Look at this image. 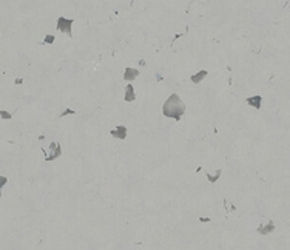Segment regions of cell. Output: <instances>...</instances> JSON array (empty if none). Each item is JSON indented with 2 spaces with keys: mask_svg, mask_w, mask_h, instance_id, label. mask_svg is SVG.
I'll list each match as a JSON object with an SVG mask.
<instances>
[{
  "mask_svg": "<svg viewBox=\"0 0 290 250\" xmlns=\"http://www.w3.org/2000/svg\"><path fill=\"white\" fill-rule=\"evenodd\" d=\"M162 113H164V116L170 117V119L179 120L182 117V114L185 113V105H184V102L181 100V97L178 96L176 93L170 94V97L164 102Z\"/></svg>",
  "mask_w": 290,
  "mask_h": 250,
  "instance_id": "cell-1",
  "label": "cell"
},
{
  "mask_svg": "<svg viewBox=\"0 0 290 250\" xmlns=\"http://www.w3.org/2000/svg\"><path fill=\"white\" fill-rule=\"evenodd\" d=\"M73 19H65V17H59L57 20V30L60 32H63V34H66L68 37H71V26H73Z\"/></svg>",
  "mask_w": 290,
  "mask_h": 250,
  "instance_id": "cell-2",
  "label": "cell"
},
{
  "mask_svg": "<svg viewBox=\"0 0 290 250\" xmlns=\"http://www.w3.org/2000/svg\"><path fill=\"white\" fill-rule=\"evenodd\" d=\"M60 154H62V148H60V144H57V142H54V144H51L50 145V153L46 154V158H45V161L46 162H50V161H53V159H57Z\"/></svg>",
  "mask_w": 290,
  "mask_h": 250,
  "instance_id": "cell-3",
  "label": "cell"
},
{
  "mask_svg": "<svg viewBox=\"0 0 290 250\" xmlns=\"http://www.w3.org/2000/svg\"><path fill=\"white\" fill-rule=\"evenodd\" d=\"M110 133H111V136L116 138V139H120V140L127 139V127H124V125L116 127V128H114V130H111Z\"/></svg>",
  "mask_w": 290,
  "mask_h": 250,
  "instance_id": "cell-4",
  "label": "cell"
},
{
  "mask_svg": "<svg viewBox=\"0 0 290 250\" xmlns=\"http://www.w3.org/2000/svg\"><path fill=\"white\" fill-rule=\"evenodd\" d=\"M139 76V70L136 68H125V73H124V80L125 82H131Z\"/></svg>",
  "mask_w": 290,
  "mask_h": 250,
  "instance_id": "cell-5",
  "label": "cell"
},
{
  "mask_svg": "<svg viewBox=\"0 0 290 250\" xmlns=\"http://www.w3.org/2000/svg\"><path fill=\"white\" fill-rule=\"evenodd\" d=\"M247 104L250 105V107H255V108H261V105H262V96H261V94H255V96L247 99Z\"/></svg>",
  "mask_w": 290,
  "mask_h": 250,
  "instance_id": "cell-6",
  "label": "cell"
},
{
  "mask_svg": "<svg viewBox=\"0 0 290 250\" xmlns=\"http://www.w3.org/2000/svg\"><path fill=\"white\" fill-rule=\"evenodd\" d=\"M207 74H208L207 70H201V71H198L196 74H193V76L190 77V80H191L193 84H199V82H202V80L207 77Z\"/></svg>",
  "mask_w": 290,
  "mask_h": 250,
  "instance_id": "cell-7",
  "label": "cell"
},
{
  "mask_svg": "<svg viewBox=\"0 0 290 250\" xmlns=\"http://www.w3.org/2000/svg\"><path fill=\"white\" fill-rule=\"evenodd\" d=\"M134 99H136V94H134V88H133V85H131V84H128V85H127V88H125V100H127V102H133Z\"/></svg>",
  "mask_w": 290,
  "mask_h": 250,
  "instance_id": "cell-8",
  "label": "cell"
},
{
  "mask_svg": "<svg viewBox=\"0 0 290 250\" xmlns=\"http://www.w3.org/2000/svg\"><path fill=\"white\" fill-rule=\"evenodd\" d=\"M272 230H275V224H273L272 221H267V224H266V226H259V228H258V232H259L261 235L270 233Z\"/></svg>",
  "mask_w": 290,
  "mask_h": 250,
  "instance_id": "cell-9",
  "label": "cell"
},
{
  "mask_svg": "<svg viewBox=\"0 0 290 250\" xmlns=\"http://www.w3.org/2000/svg\"><path fill=\"white\" fill-rule=\"evenodd\" d=\"M221 173H222L221 170H216V173H214V174H213V176H212V174H210V173H207V179H208V181H210V182H216V181L219 179V176H221Z\"/></svg>",
  "mask_w": 290,
  "mask_h": 250,
  "instance_id": "cell-10",
  "label": "cell"
},
{
  "mask_svg": "<svg viewBox=\"0 0 290 250\" xmlns=\"http://www.w3.org/2000/svg\"><path fill=\"white\" fill-rule=\"evenodd\" d=\"M0 117L5 119V120H8V119H11V117H12V114H11L9 111L3 110V108H0Z\"/></svg>",
  "mask_w": 290,
  "mask_h": 250,
  "instance_id": "cell-11",
  "label": "cell"
},
{
  "mask_svg": "<svg viewBox=\"0 0 290 250\" xmlns=\"http://www.w3.org/2000/svg\"><path fill=\"white\" fill-rule=\"evenodd\" d=\"M54 40H56V37L53 34H46L45 39H43V43L45 45H51V43H54Z\"/></svg>",
  "mask_w": 290,
  "mask_h": 250,
  "instance_id": "cell-12",
  "label": "cell"
},
{
  "mask_svg": "<svg viewBox=\"0 0 290 250\" xmlns=\"http://www.w3.org/2000/svg\"><path fill=\"white\" fill-rule=\"evenodd\" d=\"M68 114H76V111H74V110H70V108H66V110H65L62 114H60V117H63V116H68Z\"/></svg>",
  "mask_w": 290,
  "mask_h": 250,
  "instance_id": "cell-13",
  "label": "cell"
},
{
  "mask_svg": "<svg viewBox=\"0 0 290 250\" xmlns=\"http://www.w3.org/2000/svg\"><path fill=\"white\" fill-rule=\"evenodd\" d=\"M6 182H8V178H6V176H0V187H3Z\"/></svg>",
  "mask_w": 290,
  "mask_h": 250,
  "instance_id": "cell-14",
  "label": "cell"
},
{
  "mask_svg": "<svg viewBox=\"0 0 290 250\" xmlns=\"http://www.w3.org/2000/svg\"><path fill=\"white\" fill-rule=\"evenodd\" d=\"M22 84H23V79H20V77L16 79V85H22Z\"/></svg>",
  "mask_w": 290,
  "mask_h": 250,
  "instance_id": "cell-15",
  "label": "cell"
},
{
  "mask_svg": "<svg viewBox=\"0 0 290 250\" xmlns=\"http://www.w3.org/2000/svg\"><path fill=\"white\" fill-rule=\"evenodd\" d=\"M0 198H2V187H0Z\"/></svg>",
  "mask_w": 290,
  "mask_h": 250,
  "instance_id": "cell-16",
  "label": "cell"
}]
</instances>
